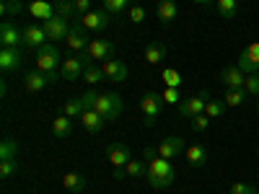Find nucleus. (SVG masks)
Segmentation results:
<instances>
[{
	"label": "nucleus",
	"mask_w": 259,
	"mask_h": 194,
	"mask_svg": "<svg viewBox=\"0 0 259 194\" xmlns=\"http://www.w3.org/2000/svg\"><path fill=\"white\" fill-rule=\"evenodd\" d=\"M60 50L55 44H45L36 50V70L47 73V75H57V65H60Z\"/></svg>",
	"instance_id": "nucleus-5"
},
{
	"label": "nucleus",
	"mask_w": 259,
	"mask_h": 194,
	"mask_svg": "<svg viewBox=\"0 0 259 194\" xmlns=\"http://www.w3.org/2000/svg\"><path fill=\"white\" fill-rule=\"evenodd\" d=\"M207 127H210V117H207V114H197V117H192V129H194V132H205Z\"/></svg>",
	"instance_id": "nucleus-40"
},
{
	"label": "nucleus",
	"mask_w": 259,
	"mask_h": 194,
	"mask_svg": "<svg viewBox=\"0 0 259 194\" xmlns=\"http://www.w3.org/2000/svg\"><path fill=\"white\" fill-rule=\"evenodd\" d=\"M114 41H109V39H91V44H89V52L91 55V60H99V62H106V60H112L114 57Z\"/></svg>",
	"instance_id": "nucleus-10"
},
{
	"label": "nucleus",
	"mask_w": 259,
	"mask_h": 194,
	"mask_svg": "<svg viewBox=\"0 0 259 194\" xmlns=\"http://www.w3.org/2000/svg\"><path fill=\"white\" fill-rule=\"evenodd\" d=\"M223 109H226V104H223L221 99H210L207 106H205V114H207L210 119H218V117H223Z\"/></svg>",
	"instance_id": "nucleus-36"
},
{
	"label": "nucleus",
	"mask_w": 259,
	"mask_h": 194,
	"mask_svg": "<svg viewBox=\"0 0 259 194\" xmlns=\"http://www.w3.org/2000/svg\"><path fill=\"white\" fill-rule=\"evenodd\" d=\"M80 124L85 127V132L99 135L101 129H104V124H106V119H104L96 109H85V112H83V117H80Z\"/></svg>",
	"instance_id": "nucleus-20"
},
{
	"label": "nucleus",
	"mask_w": 259,
	"mask_h": 194,
	"mask_svg": "<svg viewBox=\"0 0 259 194\" xmlns=\"http://www.w3.org/2000/svg\"><path fill=\"white\" fill-rule=\"evenodd\" d=\"M112 176H114L117 181H122V179L127 176V168H124V166H119V168H114V174H112Z\"/></svg>",
	"instance_id": "nucleus-47"
},
{
	"label": "nucleus",
	"mask_w": 259,
	"mask_h": 194,
	"mask_svg": "<svg viewBox=\"0 0 259 194\" xmlns=\"http://www.w3.org/2000/svg\"><path fill=\"white\" fill-rule=\"evenodd\" d=\"M256 112H259V101H256Z\"/></svg>",
	"instance_id": "nucleus-50"
},
{
	"label": "nucleus",
	"mask_w": 259,
	"mask_h": 194,
	"mask_svg": "<svg viewBox=\"0 0 259 194\" xmlns=\"http://www.w3.org/2000/svg\"><path fill=\"white\" fill-rule=\"evenodd\" d=\"M145 179H148V184L153 189H168L171 184H174V179H177V171H174V166H171V161L158 156L153 161H148Z\"/></svg>",
	"instance_id": "nucleus-1"
},
{
	"label": "nucleus",
	"mask_w": 259,
	"mask_h": 194,
	"mask_svg": "<svg viewBox=\"0 0 259 194\" xmlns=\"http://www.w3.org/2000/svg\"><path fill=\"white\" fill-rule=\"evenodd\" d=\"M52 132H55V137H70V132H73V124H70V117H65V114H60L55 122H52Z\"/></svg>",
	"instance_id": "nucleus-26"
},
{
	"label": "nucleus",
	"mask_w": 259,
	"mask_h": 194,
	"mask_svg": "<svg viewBox=\"0 0 259 194\" xmlns=\"http://www.w3.org/2000/svg\"><path fill=\"white\" fill-rule=\"evenodd\" d=\"M55 13L62 16V18H73V16H78L73 0H55Z\"/></svg>",
	"instance_id": "nucleus-34"
},
{
	"label": "nucleus",
	"mask_w": 259,
	"mask_h": 194,
	"mask_svg": "<svg viewBox=\"0 0 259 194\" xmlns=\"http://www.w3.org/2000/svg\"><path fill=\"white\" fill-rule=\"evenodd\" d=\"M94 109H96L106 122H117L119 114H122V109H124V104H122V99H119L117 93H104V96H99V101H96Z\"/></svg>",
	"instance_id": "nucleus-4"
},
{
	"label": "nucleus",
	"mask_w": 259,
	"mask_h": 194,
	"mask_svg": "<svg viewBox=\"0 0 259 194\" xmlns=\"http://www.w3.org/2000/svg\"><path fill=\"white\" fill-rule=\"evenodd\" d=\"M231 194H254V186L251 184H244V181H236L231 186Z\"/></svg>",
	"instance_id": "nucleus-43"
},
{
	"label": "nucleus",
	"mask_w": 259,
	"mask_h": 194,
	"mask_svg": "<svg viewBox=\"0 0 259 194\" xmlns=\"http://www.w3.org/2000/svg\"><path fill=\"white\" fill-rule=\"evenodd\" d=\"M83 80L89 83V85H96V83L106 80V75H104V70L99 68V65H89V68H85V73H83Z\"/></svg>",
	"instance_id": "nucleus-32"
},
{
	"label": "nucleus",
	"mask_w": 259,
	"mask_h": 194,
	"mask_svg": "<svg viewBox=\"0 0 259 194\" xmlns=\"http://www.w3.org/2000/svg\"><path fill=\"white\" fill-rule=\"evenodd\" d=\"M73 3H75V13L78 16H85L91 11V0H73Z\"/></svg>",
	"instance_id": "nucleus-45"
},
{
	"label": "nucleus",
	"mask_w": 259,
	"mask_h": 194,
	"mask_svg": "<svg viewBox=\"0 0 259 194\" xmlns=\"http://www.w3.org/2000/svg\"><path fill=\"white\" fill-rule=\"evenodd\" d=\"M161 80L166 83V88H182V75H179V70H174V68H166V70L161 73Z\"/></svg>",
	"instance_id": "nucleus-33"
},
{
	"label": "nucleus",
	"mask_w": 259,
	"mask_h": 194,
	"mask_svg": "<svg viewBox=\"0 0 259 194\" xmlns=\"http://www.w3.org/2000/svg\"><path fill=\"white\" fill-rule=\"evenodd\" d=\"M83 73H85V65L80 62V57H68L60 68L62 80H78V78H83Z\"/></svg>",
	"instance_id": "nucleus-18"
},
{
	"label": "nucleus",
	"mask_w": 259,
	"mask_h": 194,
	"mask_svg": "<svg viewBox=\"0 0 259 194\" xmlns=\"http://www.w3.org/2000/svg\"><path fill=\"white\" fill-rule=\"evenodd\" d=\"M16 171H18L16 161H0V179H11Z\"/></svg>",
	"instance_id": "nucleus-39"
},
{
	"label": "nucleus",
	"mask_w": 259,
	"mask_h": 194,
	"mask_svg": "<svg viewBox=\"0 0 259 194\" xmlns=\"http://www.w3.org/2000/svg\"><path fill=\"white\" fill-rule=\"evenodd\" d=\"M130 3L133 0H104V11L109 16H119V13L130 11Z\"/></svg>",
	"instance_id": "nucleus-30"
},
{
	"label": "nucleus",
	"mask_w": 259,
	"mask_h": 194,
	"mask_svg": "<svg viewBox=\"0 0 259 194\" xmlns=\"http://www.w3.org/2000/svg\"><path fill=\"white\" fill-rule=\"evenodd\" d=\"M127 18L133 21V24H143V21H145V8L143 6H130Z\"/></svg>",
	"instance_id": "nucleus-41"
},
{
	"label": "nucleus",
	"mask_w": 259,
	"mask_h": 194,
	"mask_svg": "<svg viewBox=\"0 0 259 194\" xmlns=\"http://www.w3.org/2000/svg\"><path fill=\"white\" fill-rule=\"evenodd\" d=\"M256 176H259V174H256Z\"/></svg>",
	"instance_id": "nucleus-53"
},
{
	"label": "nucleus",
	"mask_w": 259,
	"mask_h": 194,
	"mask_svg": "<svg viewBox=\"0 0 259 194\" xmlns=\"http://www.w3.org/2000/svg\"><path fill=\"white\" fill-rule=\"evenodd\" d=\"M29 11L45 24V21H50V18H55L57 13H55V6H50V3H45V0H34V3L29 6Z\"/></svg>",
	"instance_id": "nucleus-25"
},
{
	"label": "nucleus",
	"mask_w": 259,
	"mask_h": 194,
	"mask_svg": "<svg viewBox=\"0 0 259 194\" xmlns=\"http://www.w3.org/2000/svg\"><path fill=\"white\" fill-rule=\"evenodd\" d=\"M207 101H210V91H202V93H197V96L182 99V101L177 104V112H179V117L192 119V117H197V114H205Z\"/></svg>",
	"instance_id": "nucleus-3"
},
{
	"label": "nucleus",
	"mask_w": 259,
	"mask_h": 194,
	"mask_svg": "<svg viewBox=\"0 0 259 194\" xmlns=\"http://www.w3.org/2000/svg\"><path fill=\"white\" fill-rule=\"evenodd\" d=\"M221 83L226 85V88H244L246 73L239 68V65H228V68L221 70Z\"/></svg>",
	"instance_id": "nucleus-13"
},
{
	"label": "nucleus",
	"mask_w": 259,
	"mask_h": 194,
	"mask_svg": "<svg viewBox=\"0 0 259 194\" xmlns=\"http://www.w3.org/2000/svg\"><path fill=\"white\" fill-rule=\"evenodd\" d=\"M16 156H18V142L16 140H3L0 142V161H16Z\"/></svg>",
	"instance_id": "nucleus-29"
},
{
	"label": "nucleus",
	"mask_w": 259,
	"mask_h": 194,
	"mask_svg": "<svg viewBox=\"0 0 259 194\" xmlns=\"http://www.w3.org/2000/svg\"><path fill=\"white\" fill-rule=\"evenodd\" d=\"M101 70H104L106 80H112V83H122V80L127 78V65H124L122 60H117V57L101 62Z\"/></svg>",
	"instance_id": "nucleus-16"
},
{
	"label": "nucleus",
	"mask_w": 259,
	"mask_h": 194,
	"mask_svg": "<svg viewBox=\"0 0 259 194\" xmlns=\"http://www.w3.org/2000/svg\"><path fill=\"white\" fill-rule=\"evenodd\" d=\"M6 93H8V83L3 80V83H0V96H6Z\"/></svg>",
	"instance_id": "nucleus-48"
},
{
	"label": "nucleus",
	"mask_w": 259,
	"mask_h": 194,
	"mask_svg": "<svg viewBox=\"0 0 259 194\" xmlns=\"http://www.w3.org/2000/svg\"><path fill=\"white\" fill-rule=\"evenodd\" d=\"M83 112H85V106H83L80 96H78V99H70V101H65V106H62V114L70 117V119H80Z\"/></svg>",
	"instance_id": "nucleus-27"
},
{
	"label": "nucleus",
	"mask_w": 259,
	"mask_h": 194,
	"mask_svg": "<svg viewBox=\"0 0 259 194\" xmlns=\"http://www.w3.org/2000/svg\"><path fill=\"white\" fill-rule=\"evenodd\" d=\"M57 75H47V73H41V70H34V73H26L24 78V85H26V91L31 93H39V91H45L50 83H55Z\"/></svg>",
	"instance_id": "nucleus-14"
},
{
	"label": "nucleus",
	"mask_w": 259,
	"mask_h": 194,
	"mask_svg": "<svg viewBox=\"0 0 259 194\" xmlns=\"http://www.w3.org/2000/svg\"><path fill=\"white\" fill-rule=\"evenodd\" d=\"M236 65H239V68H241L246 75L259 73V39L251 41L249 47L241 50V55H239V60H236Z\"/></svg>",
	"instance_id": "nucleus-6"
},
{
	"label": "nucleus",
	"mask_w": 259,
	"mask_h": 194,
	"mask_svg": "<svg viewBox=\"0 0 259 194\" xmlns=\"http://www.w3.org/2000/svg\"><path fill=\"white\" fill-rule=\"evenodd\" d=\"M163 104H166V101H163V96H158L156 91L143 93V99H140V112H143V119H145V124H148V127H153V124L158 122Z\"/></svg>",
	"instance_id": "nucleus-2"
},
{
	"label": "nucleus",
	"mask_w": 259,
	"mask_h": 194,
	"mask_svg": "<svg viewBox=\"0 0 259 194\" xmlns=\"http://www.w3.org/2000/svg\"><path fill=\"white\" fill-rule=\"evenodd\" d=\"M65 44H68L73 52H83L89 50L91 39H89V29H85L80 21H75V24H70V31H68V39H65Z\"/></svg>",
	"instance_id": "nucleus-7"
},
{
	"label": "nucleus",
	"mask_w": 259,
	"mask_h": 194,
	"mask_svg": "<svg viewBox=\"0 0 259 194\" xmlns=\"http://www.w3.org/2000/svg\"><path fill=\"white\" fill-rule=\"evenodd\" d=\"M124 168H127V176H133V179L145 176V171H148V166H143V161H130Z\"/></svg>",
	"instance_id": "nucleus-37"
},
{
	"label": "nucleus",
	"mask_w": 259,
	"mask_h": 194,
	"mask_svg": "<svg viewBox=\"0 0 259 194\" xmlns=\"http://www.w3.org/2000/svg\"><path fill=\"white\" fill-rule=\"evenodd\" d=\"M179 96H182L179 88H166V91H163V101H166V104H179Z\"/></svg>",
	"instance_id": "nucleus-44"
},
{
	"label": "nucleus",
	"mask_w": 259,
	"mask_h": 194,
	"mask_svg": "<svg viewBox=\"0 0 259 194\" xmlns=\"http://www.w3.org/2000/svg\"><path fill=\"white\" fill-rule=\"evenodd\" d=\"M24 3L21 0H3V6H0V11H3V16H18V13H24Z\"/></svg>",
	"instance_id": "nucleus-35"
},
{
	"label": "nucleus",
	"mask_w": 259,
	"mask_h": 194,
	"mask_svg": "<svg viewBox=\"0 0 259 194\" xmlns=\"http://www.w3.org/2000/svg\"><path fill=\"white\" fill-rule=\"evenodd\" d=\"M18 44H24V29H18L11 18H6L3 26H0V47L18 50Z\"/></svg>",
	"instance_id": "nucleus-8"
},
{
	"label": "nucleus",
	"mask_w": 259,
	"mask_h": 194,
	"mask_svg": "<svg viewBox=\"0 0 259 194\" xmlns=\"http://www.w3.org/2000/svg\"><path fill=\"white\" fill-rule=\"evenodd\" d=\"M78 21L89 31H104L106 26H109V13L106 11H89L85 16H78Z\"/></svg>",
	"instance_id": "nucleus-12"
},
{
	"label": "nucleus",
	"mask_w": 259,
	"mask_h": 194,
	"mask_svg": "<svg viewBox=\"0 0 259 194\" xmlns=\"http://www.w3.org/2000/svg\"><path fill=\"white\" fill-rule=\"evenodd\" d=\"M215 6L223 18H236V13H239V0H218Z\"/></svg>",
	"instance_id": "nucleus-31"
},
{
	"label": "nucleus",
	"mask_w": 259,
	"mask_h": 194,
	"mask_svg": "<svg viewBox=\"0 0 259 194\" xmlns=\"http://www.w3.org/2000/svg\"><path fill=\"white\" fill-rule=\"evenodd\" d=\"M45 31H47V39L50 41H62V39H68V31H70V24H68V18H62V16H55L50 21H45Z\"/></svg>",
	"instance_id": "nucleus-9"
},
{
	"label": "nucleus",
	"mask_w": 259,
	"mask_h": 194,
	"mask_svg": "<svg viewBox=\"0 0 259 194\" xmlns=\"http://www.w3.org/2000/svg\"><path fill=\"white\" fill-rule=\"evenodd\" d=\"M80 101H83V106H85V109H94V106H96V101H99V93H96L94 88H89V91H85V93L80 96Z\"/></svg>",
	"instance_id": "nucleus-42"
},
{
	"label": "nucleus",
	"mask_w": 259,
	"mask_h": 194,
	"mask_svg": "<svg viewBox=\"0 0 259 194\" xmlns=\"http://www.w3.org/2000/svg\"><path fill=\"white\" fill-rule=\"evenodd\" d=\"M244 91H246L249 96H259V73H254V75H246Z\"/></svg>",
	"instance_id": "nucleus-38"
},
{
	"label": "nucleus",
	"mask_w": 259,
	"mask_h": 194,
	"mask_svg": "<svg viewBox=\"0 0 259 194\" xmlns=\"http://www.w3.org/2000/svg\"><path fill=\"white\" fill-rule=\"evenodd\" d=\"M192 3H197V6H210L212 0H192Z\"/></svg>",
	"instance_id": "nucleus-49"
},
{
	"label": "nucleus",
	"mask_w": 259,
	"mask_h": 194,
	"mask_svg": "<svg viewBox=\"0 0 259 194\" xmlns=\"http://www.w3.org/2000/svg\"><path fill=\"white\" fill-rule=\"evenodd\" d=\"M21 68V50L13 47H3L0 50V70L3 73H13Z\"/></svg>",
	"instance_id": "nucleus-19"
},
{
	"label": "nucleus",
	"mask_w": 259,
	"mask_h": 194,
	"mask_svg": "<svg viewBox=\"0 0 259 194\" xmlns=\"http://www.w3.org/2000/svg\"><path fill=\"white\" fill-rule=\"evenodd\" d=\"M156 16L161 24H171L177 16H179V6H177V0H161V3L156 6Z\"/></svg>",
	"instance_id": "nucleus-22"
},
{
	"label": "nucleus",
	"mask_w": 259,
	"mask_h": 194,
	"mask_svg": "<svg viewBox=\"0 0 259 194\" xmlns=\"http://www.w3.org/2000/svg\"><path fill=\"white\" fill-rule=\"evenodd\" d=\"M45 41H47V31L41 24H29L24 29V44L31 47V50H39V47H45Z\"/></svg>",
	"instance_id": "nucleus-17"
},
{
	"label": "nucleus",
	"mask_w": 259,
	"mask_h": 194,
	"mask_svg": "<svg viewBox=\"0 0 259 194\" xmlns=\"http://www.w3.org/2000/svg\"><path fill=\"white\" fill-rule=\"evenodd\" d=\"M184 156H187V163H189L192 168H202V166L207 163V150H205L202 145H189V148L184 150Z\"/></svg>",
	"instance_id": "nucleus-23"
},
{
	"label": "nucleus",
	"mask_w": 259,
	"mask_h": 194,
	"mask_svg": "<svg viewBox=\"0 0 259 194\" xmlns=\"http://www.w3.org/2000/svg\"><path fill=\"white\" fill-rule=\"evenodd\" d=\"M153 158H158V148H145L143 150V161H153Z\"/></svg>",
	"instance_id": "nucleus-46"
},
{
	"label": "nucleus",
	"mask_w": 259,
	"mask_h": 194,
	"mask_svg": "<svg viewBox=\"0 0 259 194\" xmlns=\"http://www.w3.org/2000/svg\"><path fill=\"white\" fill-rule=\"evenodd\" d=\"M62 186L73 191V194H80L85 189V176L83 174H75V171H68V174L62 176Z\"/></svg>",
	"instance_id": "nucleus-24"
},
{
	"label": "nucleus",
	"mask_w": 259,
	"mask_h": 194,
	"mask_svg": "<svg viewBox=\"0 0 259 194\" xmlns=\"http://www.w3.org/2000/svg\"><path fill=\"white\" fill-rule=\"evenodd\" d=\"M106 158H109V163L114 168H119V166H127L130 161H133V153H130V145L112 142V145H106Z\"/></svg>",
	"instance_id": "nucleus-11"
},
{
	"label": "nucleus",
	"mask_w": 259,
	"mask_h": 194,
	"mask_svg": "<svg viewBox=\"0 0 259 194\" xmlns=\"http://www.w3.org/2000/svg\"><path fill=\"white\" fill-rule=\"evenodd\" d=\"M143 57L148 65H161V60H166V44L163 41H148Z\"/></svg>",
	"instance_id": "nucleus-21"
},
{
	"label": "nucleus",
	"mask_w": 259,
	"mask_h": 194,
	"mask_svg": "<svg viewBox=\"0 0 259 194\" xmlns=\"http://www.w3.org/2000/svg\"><path fill=\"white\" fill-rule=\"evenodd\" d=\"M182 150H187V148H184V140L177 137V135H171V137H166V140L158 145V156L166 158V161H174V158L182 156Z\"/></svg>",
	"instance_id": "nucleus-15"
},
{
	"label": "nucleus",
	"mask_w": 259,
	"mask_h": 194,
	"mask_svg": "<svg viewBox=\"0 0 259 194\" xmlns=\"http://www.w3.org/2000/svg\"><path fill=\"white\" fill-rule=\"evenodd\" d=\"M246 91L244 88H226V93H223V104L226 106H241L244 101H246Z\"/></svg>",
	"instance_id": "nucleus-28"
},
{
	"label": "nucleus",
	"mask_w": 259,
	"mask_h": 194,
	"mask_svg": "<svg viewBox=\"0 0 259 194\" xmlns=\"http://www.w3.org/2000/svg\"><path fill=\"white\" fill-rule=\"evenodd\" d=\"M256 153H259V150H256Z\"/></svg>",
	"instance_id": "nucleus-52"
},
{
	"label": "nucleus",
	"mask_w": 259,
	"mask_h": 194,
	"mask_svg": "<svg viewBox=\"0 0 259 194\" xmlns=\"http://www.w3.org/2000/svg\"><path fill=\"white\" fill-rule=\"evenodd\" d=\"M254 194H259V191H256V189H254Z\"/></svg>",
	"instance_id": "nucleus-51"
}]
</instances>
